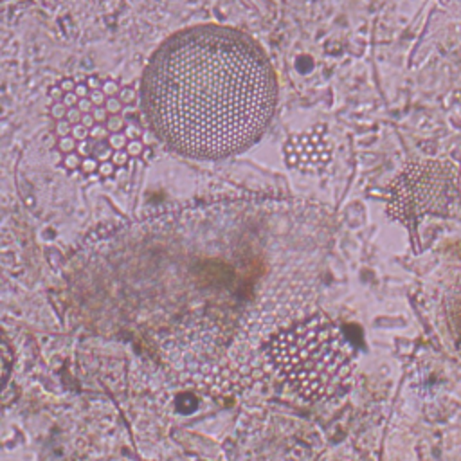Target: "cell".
<instances>
[{
    "mask_svg": "<svg viewBox=\"0 0 461 461\" xmlns=\"http://www.w3.org/2000/svg\"><path fill=\"white\" fill-rule=\"evenodd\" d=\"M139 94L148 126L167 148L218 160L245 151L265 133L277 103V79L254 38L203 23L160 43Z\"/></svg>",
    "mask_w": 461,
    "mask_h": 461,
    "instance_id": "1",
    "label": "cell"
},
{
    "mask_svg": "<svg viewBox=\"0 0 461 461\" xmlns=\"http://www.w3.org/2000/svg\"><path fill=\"white\" fill-rule=\"evenodd\" d=\"M49 121L61 166L85 180H110L149 157L140 94L108 76L59 81Z\"/></svg>",
    "mask_w": 461,
    "mask_h": 461,
    "instance_id": "2",
    "label": "cell"
},
{
    "mask_svg": "<svg viewBox=\"0 0 461 461\" xmlns=\"http://www.w3.org/2000/svg\"><path fill=\"white\" fill-rule=\"evenodd\" d=\"M265 357L274 375L306 400H328L344 391L351 375V355L326 317L313 315L265 344Z\"/></svg>",
    "mask_w": 461,
    "mask_h": 461,
    "instance_id": "3",
    "label": "cell"
},
{
    "mask_svg": "<svg viewBox=\"0 0 461 461\" xmlns=\"http://www.w3.org/2000/svg\"><path fill=\"white\" fill-rule=\"evenodd\" d=\"M389 212L412 234L425 216L448 218L459 205L457 169L450 162L411 166L391 189Z\"/></svg>",
    "mask_w": 461,
    "mask_h": 461,
    "instance_id": "4",
    "label": "cell"
}]
</instances>
